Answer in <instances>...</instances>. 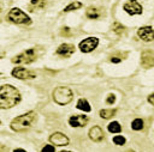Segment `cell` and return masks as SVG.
<instances>
[{
    "instance_id": "obj_6",
    "label": "cell",
    "mask_w": 154,
    "mask_h": 152,
    "mask_svg": "<svg viewBox=\"0 0 154 152\" xmlns=\"http://www.w3.org/2000/svg\"><path fill=\"white\" fill-rule=\"evenodd\" d=\"M97 44H99V39L96 37H88L79 43V49L83 53H89V51L94 50Z\"/></svg>"
},
{
    "instance_id": "obj_22",
    "label": "cell",
    "mask_w": 154,
    "mask_h": 152,
    "mask_svg": "<svg viewBox=\"0 0 154 152\" xmlns=\"http://www.w3.org/2000/svg\"><path fill=\"white\" fill-rule=\"evenodd\" d=\"M125 138L124 136H122V135H117V136H114L113 138V142L116 144V145H124L125 144Z\"/></svg>"
},
{
    "instance_id": "obj_27",
    "label": "cell",
    "mask_w": 154,
    "mask_h": 152,
    "mask_svg": "<svg viewBox=\"0 0 154 152\" xmlns=\"http://www.w3.org/2000/svg\"><path fill=\"white\" fill-rule=\"evenodd\" d=\"M111 61H112V62H119V61H120V59H118V57H112V59H111Z\"/></svg>"
},
{
    "instance_id": "obj_12",
    "label": "cell",
    "mask_w": 154,
    "mask_h": 152,
    "mask_svg": "<svg viewBox=\"0 0 154 152\" xmlns=\"http://www.w3.org/2000/svg\"><path fill=\"white\" fill-rule=\"evenodd\" d=\"M73 51H75V47L72 44H67V43L59 45V48L57 49V53L63 57H69Z\"/></svg>"
},
{
    "instance_id": "obj_3",
    "label": "cell",
    "mask_w": 154,
    "mask_h": 152,
    "mask_svg": "<svg viewBox=\"0 0 154 152\" xmlns=\"http://www.w3.org/2000/svg\"><path fill=\"white\" fill-rule=\"evenodd\" d=\"M72 97H73L72 91L66 86H59L53 91V98L60 105H65L70 103Z\"/></svg>"
},
{
    "instance_id": "obj_7",
    "label": "cell",
    "mask_w": 154,
    "mask_h": 152,
    "mask_svg": "<svg viewBox=\"0 0 154 152\" xmlns=\"http://www.w3.org/2000/svg\"><path fill=\"white\" fill-rule=\"evenodd\" d=\"M124 11H126L129 14H140L142 13V6L136 0H126L124 4Z\"/></svg>"
},
{
    "instance_id": "obj_20",
    "label": "cell",
    "mask_w": 154,
    "mask_h": 152,
    "mask_svg": "<svg viewBox=\"0 0 154 152\" xmlns=\"http://www.w3.org/2000/svg\"><path fill=\"white\" fill-rule=\"evenodd\" d=\"M114 113L116 111L112 110V109H102V110H100V116L103 117V118H109L114 115Z\"/></svg>"
},
{
    "instance_id": "obj_11",
    "label": "cell",
    "mask_w": 154,
    "mask_h": 152,
    "mask_svg": "<svg viewBox=\"0 0 154 152\" xmlns=\"http://www.w3.org/2000/svg\"><path fill=\"white\" fill-rule=\"evenodd\" d=\"M88 121H89V118L85 115H75V116L70 117L69 123L72 127H83L88 123Z\"/></svg>"
},
{
    "instance_id": "obj_25",
    "label": "cell",
    "mask_w": 154,
    "mask_h": 152,
    "mask_svg": "<svg viewBox=\"0 0 154 152\" xmlns=\"http://www.w3.org/2000/svg\"><path fill=\"white\" fill-rule=\"evenodd\" d=\"M42 151H43V152H46V151H52V152H53V151H54V147H53L52 145H46V146L42 148Z\"/></svg>"
},
{
    "instance_id": "obj_1",
    "label": "cell",
    "mask_w": 154,
    "mask_h": 152,
    "mask_svg": "<svg viewBox=\"0 0 154 152\" xmlns=\"http://www.w3.org/2000/svg\"><path fill=\"white\" fill-rule=\"evenodd\" d=\"M20 101L19 91L12 85H2L0 87V109L14 107Z\"/></svg>"
},
{
    "instance_id": "obj_24",
    "label": "cell",
    "mask_w": 154,
    "mask_h": 152,
    "mask_svg": "<svg viewBox=\"0 0 154 152\" xmlns=\"http://www.w3.org/2000/svg\"><path fill=\"white\" fill-rule=\"evenodd\" d=\"M114 101H116L114 95H109V96H108V98H107V103H108V104H113V103H114Z\"/></svg>"
},
{
    "instance_id": "obj_15",
    "label": "cell",
    "mask_w": 154,
    "mask_h": 152,
    "mask_svg": "<svg viewBox=\"0 0 154 152\" xmlns=\"http://www.w3.org/2000/svg\"><path fill=\"white\" fill-rule=\"evenodd\" d=\"M100 14H101V12H100V10H99V8L89 7V8L87 10V16H88L90 19H96V18H99V17H100Z\"/></svg>"
},
{
    "instance_id": "obj_10",
    "label": "cell",
    "mask_w": 154,
    "mask_h": 152,
    "mask_svg": "<svg viewBox=\"0 0 154 152\" xmlns=\"http://www.w3.org/2000/svg\"><path fill=\"white\" fill-rule=\"evenodd\" d=\"M137 35L141 39L146 42H150L154 39V30L150 26H143L137 31Z\"/></svg>"
},
{
    "instance_id": "obj_13",
    "label": "cell",
    "mask_w": 154,
    "mask_h": 152,
    "mask_svg": "<svg viewBox=\"0 0 154 152\" xmlns=\"http://www.w3.org/2000/svg\"><path fill=\"white\" fill-rule=\"evenodd\" d=\"M89 136H90V139L94 140V141H100V140L103 138L102 129H101L99 126H94V127L90 128V130H89Z\"/></svg>"
},
{
    "instance_id": "obj_18",
    "label": "cell",
    "mask_w": 154,
    "mask_h": 152,
    "mask_svg": "<svg viewBox=\"0 0 154 152\" xmlns=\"http://www.w3.org/2000/svg\"><path fill=\"white\" fill-rule=\"evenodd\" d=\"M108 130L111 133H119L122 130V127H120V124L117 121H113V122H111L108 124Z\"/></svg>"
},
{
    "instance_id": "obj_2",
    "label": "cell",
    "mask_w": 154,
    "mask_h": 152,
    "mask_svg": "<svg viewBox=\"0 0 154 152\" xmlns=\"http://www.w3.org/2000/svg\"><path fill=\"white\" fill-rule=\"evenodd\" d=\"M35 118H36V114L34 111H29L24 115H20V116H17L16 118H13L11 122V128L16 132H23L31 127Z\"/></svg>"
},
{
    "instance_id": "obj_19",
    "label": "cell",
    "mask_w": 154,
    "mask_h": 152,
    "mask_svg": "<svg viewBox=\"0 0 154 152\" xmlns=\"http://www.w3.org/2000/svg\"><path fill=\"white\" fill-rule=\"evenodd\" d=\"M81 7H82V4H81V2H78V1H73V2H71L69 6H66V7H65L64 12L75 11V10H77V8H81Z\"/></svg>"
},
{
    "instance_id": "obj_5",
    "label": "cell",
    "mask_w": 154,
    "mask_h": 152,
    "mask_svg": "<svg viewBox=\"0 0 154 152\" xmlns=\"http://www.w3.org/2000/svg\"><path fill=\"white\" fill-rule=\"evenodd\" d=\"M36 59V53L35 49H28L25 51H23L22 54L17 55L13 57V62L14 63H30Z\"/></svg>"
},
{
    "instance_id": "obj_14",
    "label": "cell",
    "mask_w": 154,
    "mask_h": 152,
    "mask_svg": "<svg viewBox=\"0 0 154 152\" xmlns=\"http://www.w3.org/2000/svg\"><path fill=\"white\" fill-rule=\"evenodd\" d=\"M142 65L144 67H154V53L147 51L142 55Z\"/></svg>"
},
{
    "instance_id": "obj_9",
    "label": "cell",
    "mask_w": 154,
    "mask_h": 152,
    "mask_svg": "<svg viewBox=\"0 0 154 152\" xmlns=\"http://www.w3.org/2000/svg\"><path fill=\"white\" fill-rule=\"evenodd\" d=\"M49 140H51V142L53 144V145H57V146H65V145H67L69 144V138L65 135V134H63V133H54V134H52L51 135V138H49Z\"/></svg>"
},
{
    "instance_id": "obj_26",
    "label": "cell",
    "mask_w": 154,
    "mask_h": 152,
    "mask_svg": "<svg viewBox=\"0 0 154 152\" xmlns=\"http://www.w3.org/2000/svg\"><path fill=\"white\" fill-rule=\"evenodd\" d=\"M148 102H149L150 104H153V105H154V93H153V95H150V96L148 97Z\"/></svg>"
},
{
    "instance_id": "obj_21",
    "label": "cell",
    "mask_w": 154,
    "mask_h": 152,
    "mask_svg": "<svg viewBox=\"0 0 154 152\" xmlns=\"http://www.w3.org/2000/svg\"><path fill=\"white\" fill-rule=\"evenodd\" d=\"M131 127H132L134 130H140V129L143 128V121L141 118H135L131 123Z\"/></svg>"
},
{
    "instance_id": "obj_17",
    "label": "cell",
    "mask_w": 154,
    "mask_h": 152,
    "mask_svg": "<svg viewBox=\"0 0 154 152\" xmlns=\"http://www.w3.org/2000/svg\"><path fill=\"white\" fill-rule=\"evenodd\" d=\"M46 5V0H31L30 4V10L35 11V10H40Z\"/></svg>"
},
{
    "instance_id": "obj_4",
    "label": "cell",
    "mask_w": 154,
    "mask_h": 152,
    "mask_svg": "<svg viewBox=\"0 0 154 152\" xmlns=\"http://www.w3.org/2000/svg\"><path fill=\"white\" fill-rule=\"evenodd\" d=\"M8 19L16 24H30L31 19L29 18L28 14H25L22 10L19 8H12L8 12Z\"/></svg>"
},
{
    "instance_id": "obj_23",
    "label": "cell",
    "mask_w": 154,
    "mask_h": 152,
    "mask_svg": "<svg viewBox=\"0 0 154 152\" xmlns=\"http://www.w3.org/2000/svg\"><path fill=\"white\" fill-rule=\"evenodd\" d=\"M113 30L117 32V34H120V32H123V30H124V28L119 24V23H114V25H113Z\"/></svg>"
},
{
    "instance_id": "obj_16",
    "label": "cell",
    "mask_w": 154,
    "mask_h": 152,
    "mask_svg": "<svg viewBox=\"0 0 154 152\" xmlns=\"http://www.w3.org/2000/svg\"><path fill=\"white\" fill-rule=\"evenodd\" d=\"M77 108L81 109V110H83V111H90V105H89V103L87 102V99H84V98L78 99V102H77Z\"/></svg>"
},
{
    "instance_id": "obj_8",
    "label": "cell",
    "mask_w": 154,
    "mask_h": 152,
    "mask_svg": "<svg viewBox=\"0 0 154 152\" xmlns=\"http://www.w3.org/2000/svg\"><path fill=\"white\" fill-rule=\"evenodd\" d=\"M12 75L18 79H32L35 78V73L31 71H28L23 67H17L12 71Z\"/></svg>"
}]
</instances>
